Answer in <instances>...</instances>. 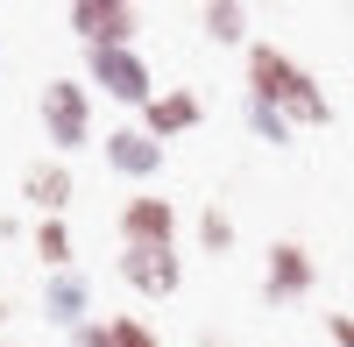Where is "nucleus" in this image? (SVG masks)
I'll return each instance as SVG.
<instances>
[{"label":"nucleus","instance_id":"dca6fc26","mask_svg":"<svg viewBox=\"0 0 354 347\" xmlns=\"http://www.w3.org/2000/svg\"><path fill=\"white\" fill-rule=\"evenodd\" d=\"M106 326H113V347H163L156 326H149V319H135V312H121V319H106Z\"/></svg>","mask_w":354,"mask_h":347},{"label":"nucleus","instance_id":"20e7f679","mask_svg":"<svg viewBox=\"0 0 354 347\" xmlns=\"http://www.w3.org/2000/svg\"><path fill=\"white\" fill-rule=\"evenodd\" d=\"M64 28L85 50H135V8L128 0H71Z\"/></svg>","mask_w":354,"mask_h":347},{"label":"nucleus","instance_id":"7ed1b4c3","mask_svg":"<svg viewBox=\"0 0 354 347\" xmlns=\"http://www.w3.org/2000/svg\"><path fill=\"white\" fill-rule=\"evenodd\" d=\"M85 85H100L121 106H149L156 100V78H149V64L135 50H85Z\"/></svg>","mask_w":354,"mask_h":347},{"label":"nucleus","instance_id":"f3484780","mask_svg":"<svg viewBox=\"0 0 354 347\" xmlns=\"http://www.w3.org/2000/svg\"><path fill=\"white\" fill-rule=\"evenodd\" d=\"M71 347H113V326H106V319H85V326L71 333Z\"/></svg>","mask_w":354,"mask_h":347},{"label":"nucleus","instance_id":"423d86ee","mask_svg":"<svg viewBox=\"0 0 354 347\" xmlns=\"http://www.w3.org/2000/svg\"><path fill=\"white\" fill-rule=\"evenodd\" d=\"M113 227H121V248H177V206H170V198H149V191H142V198L121 206Z\"/></svg>","mask_w":354,"mask_h":347},{"label":"nucleus","instance_id":"2eb2a0df","mask_svg":"<svg viewBox=\"0 0 354 347\" xmlns=\"http://www.w3.org/2000/svg\"><path fill=\"white\" fill-rule=\"evenodd\" d=\"M198 248H205V255H227V248H234V220H227L220 206L198 213Z\"/></svg>","mask_w":354,"mask_h":347},{"label":"nucleus","instance_id":"ddd939ff","mask_svg":"<svg viewBox=\"0 0 354 347\" xmlns=\"http://www.w3.org/2000/svg\"><path fill=\"white\" fill-rule=\"evenodd\" d=\"M36 263L57 276V270H71V227L64 220H36Z\"/></svg>","mask_w":354,"mask_h":347},{"label":"nucleus","instance_id":"0eeeda50","mask_svg":"<svg viewBox=\"0 0 354 347\" xmlns=\"http://www.w3.org/2000/svg\"><path fill=\"white\" fill-rule=\"evenodd\" d=\"M121 283L142 298H177L185 263H177V248H121Z\"/></svg>","mask_w":354,"mask_h":347},{"label":"nucleus","instance_id":"6e6552de","mask_svg":"<svg viewBox=\"0 0 354 347\" xmlns=\"http://www.w3.org/2000/svg\"><path fill=\"white\" fill-rule=\"evenodd\" d=\"M205 121V100L192 93V85H170V93H156L149 106H142V135H156V142H170V135H192Z\"/></svg>","mask_w":354,"mask_h":347},{"label":"nucleus","instance_id":"aec40b11","mask_svg":"<svg viewBox=\"0 0 354 347\" xmlns=\"http://www.w3.org/2000/svg\"><path fill=\"white\" fill-rule=\"evenodd\" d=\"M0 347H15V340H0Z\"/></svg>","mask_w":354,"mask_h":347},{"label":"nucleus","instance_id":"39448f33","mask_svg":"<svg viewBox=\"0 0 354 347\" xmlns=\"http://www.w3.org/2000/svg\"><path fill=\"white\" fill-rule=\"evenodd\" d=\"M319 283V263L305 241H270V263H262V298L270 305H290V298H312Z\"/></svg>","mask_w":354,"mask_h":347},{"label":"nucleus","instance_id":"f257e3e1","mask_svg":"<svg viewBox=\"0 0 354 347\" xmlns=\"http://www.w3.org/2000/svg\"><path fill=\"white\" fill-rule=\"evenodd\" d=\"M248 100L277 106L290 128H326L333 121V100L319 93V78L277 43H248Z\"/></svg>","mask_w":354,"mask_h":347},{"label":"nucleus","instance_id":"a211bd4d","mask_svg":"<svg viewBox=\"0 0 354 347\" xmlns=\"http://www.w3.org/2000/svg\"><path fill=\"white\" fill-rule=\"evenodd\" d=\"M326 333H333V347H354V312H326Z\"/></svg>","mask_w":354,"mask_h":347},{"label":"nucleus","instance_id":"f8f14e48","mask_svg":"<svg viewBox=\"0 0 354 347\" xmlns=\"http://www.w3.org/2000/svg\"><path fill=\"white\" fill-rule=\"evenodd\" d=\"M198 28H205L213 43H241V36H248V8H241V0H205V8H198Z\"/></svg>","mask_w":354,"mask_h":347},{"label":"nucleus","instance_id":"9d476101","mask_svg":"<svg viewBox=\"0 0 354 347\" xmlns=\"http://www.w3.org/2000/svg\"><path fill=\"white\" fill-rule=\"evenodd\" d=\"M71 191H78V185H71V163H64V156H43V163H28V170H21V198H28L43 220H64Z\"/></svg>","mask_w":354,"mask_h":347},{"label":"nucleus","instance_id":"9b49d317","mask_svg":"<svg viewBox=\"0 0 354 347\" xmlns=\"http://www.w3.org/2000/svg\"><path fill=\"white\" fill-rule=\"evenodd\" d=\"M85 305H93V283H85L78 270H57V276L43 283V319H50V326H71V333H78V326H85Z\"/></svg>","mask_w":354,"mask_h":347},{"label":"nucleus","instance_id":"6ab92c4d","mask_svg":"<svg viewBox=\"0 0 354 347\" xmlns=\"http://www.w3.org/2000/svg\"><path fill=\"white\" fill-rule=\"evenodd\" d=\"M0 326H8V298H0Z\"/></svg>","mask_w":354,"mask_h":347},{"label":"nucleus","instance_id":"f03ea898","mask_svg":"<svg viewBox=\"0 0 354 347\" xmlns=\"http://www.w3.org/2000/svg\"><path fill=\"white\" fill-rule=\"evenodd\" d=\"M43 135L57 156H71L93 142V93H85L78 78H50L43 85Z\"/></svg>","mask_w":354,"mask_h":347},{"label":"nucleus","instance_id":"4468645a","mask_svg":"<svg viewBox=\"0 0 354 347\" xmlns=\"http://www.w3.org/2000/svg\"><path fill=\"white\" fill-rule=\"evenodd\" d=\"M241 113H248L255 142H270V149H290V121H283L277 106H262V100H241Z\"/></svg>","mask_w":354,"mask_h":347},{"label":"nucleus","instance_id":"1a4fd4ad","mask_svg":"<svg viewBox=\"0 0 354 347\" xmlns=\"http://www.w3.org/2000/svg\"><path fill=\"white\" fill-rule=\"evenodd\" d=\"M100 149H106V170H113V178H135V185H142V178H156V170H163V142L142 135V128H113Z\"/></svg>","mask_w":354,"mask_h":347}]
</instances>
